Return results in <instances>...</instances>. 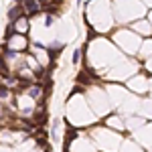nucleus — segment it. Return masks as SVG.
<instances>
[{
  "label": "nucleus",
  "instance_id": "1",
  "mask_svg": "<svg viewBox=\"0 0 152 152\" xmlns=\"http://www.w3.org/2000/svg\"><path fill=\"white\" fill-rule=\"evenodd\" d=\"M20 2H23V8L26 10V12H24V16L31 18V16H35V14L41 12V6H39L37 0H20Z\"/></svg>",
  "mask_w": 152,
  "mask_h": 152
},
{
  "label": "nucleus",
  "instance_id": "2",
  "mask_svg": "<svg viewBox=\"0 0 152 152\" xmlns=\"http://www.w3.org/2000/svg\"><path fill=\"white\" fill-rule=\"evenodd\" d=\"M20 16H24V8L23 6H14V8L8 10V20H10V23L16 24V20H18Z\"/></svg>",
  "mask_w": 152,
  "mask_h": 152
},
{
  "label": "nucleus",
  "instance_id": "3",
  "mask_svg": "<svg viewBox=\"0 0 152 152\" xmlns=\"http://www.w3.org/2000/svg\"><path fill=\"white\" fill-rule=\"evenodd\" d=\"M28 95H31L33 99H37V97L41 95V87H39V85H37V87H31V89H28Z\"/></svg>",
  "mask_w": 152,
  "mask_h": 152
},
{
  "label": "nucleus",
  "instance_id": "4",
  "mask_svg": "<svg viewBox=\"0 0 152 152\" xmlns=\"http://www.w3.org/2000/svg\"><path fill=\"white\" fill-rule=\"evenodd\" d=\"M79 55H81V51H79V49H75V51H73V59H71V61H73V63H79Z\"/></svg>",
  "mask_w": 152,
  "mask_h": 152
},
{
  "label": "nucleus",
  "instance_id": "5",
  "mask_svg": "<svg viewBox=\"0 0 152 152\" xmlns=\"http://www.w3.org/2000/svg\"><path fill=\"white\" fill-rule=\"evenodd\" d=\"M0 97H8V87H4V85H0Z\"/></svg>",
  "mask_w": 152,
  "mask_h": 152
},
{
  "label": "nucleus",
  "instance_id": "6",
  "mask_svg": "<svg viewBox=\"0 0 152 152\" xmlns=\"http://www.w3.org/2000/svg\"><path fill=\"white\" fill-rule=\"evenodd\" d=\"M77 81H79V83H85V85H87V83H89V77H85V73H81V75L77 77Z\"/></svg>",
  "mask_w": 152,
  "mask_h": 152
}]
</instances>
